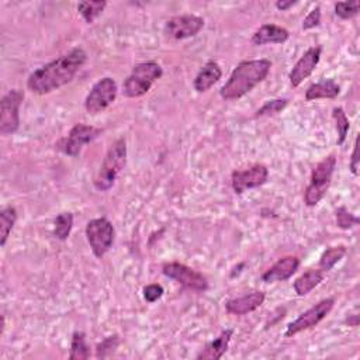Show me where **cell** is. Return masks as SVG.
Listing matches in <instances>:
<instances>
[{"instance_id": "1", "label": "cell", "mask_w": 360, "mask_h": 360, "mask_svg": "<svg viewBox=\"0 0 360 360\" xmlns=\"http://www.w3.org/2000/svg\"><path fill=\"white\" fill-rule=\"evenodd\" d=\"M86 59L88 55L82 48L72 49L34 70L27 81V88L36 95H48L74 81Z\"/></svg>"}, {"instance_id": "2", "label": "cell", "mask_w": 360, "mask_h": 360, "mask_svg": "<svg viewBox=\"0 0 360 360\" xmlns=\"http://www.w3.org/2000/svg\"><path fill=\"white\" fill-rule=\"evenodd\" d=\"M272 69L269 59H252L241 62L221 88L220 95L224 100H238L252 92L259 84H262Z\"/></svg>"}, {"instance_id": "3", "label": "cell", "mask_w": 360, "mask_h": 360, "mask_svg": "<svg viewBox=\"0 0 360 360\" xmlns=\"http://www.w3.org/2000/svg\"><path fill=\"white\" fill-rule=\"evenodd\" d=\"M162 74L164 70L157 62H142L135 65L128 78L124 81V96L135 99L147 95L151 91L152 85L158 79H161Z\"/></svg>"}, {"instance_id": "4", "label": "cell", "mask_w": 360, "mask_h": 360, "mask_svg": "<svg viewBox=\"0 0 360 360\" xmlns=\"http://www.w3.org/2000/svg\"><path fill=\"white\" fill-rule=\"evenodd\" d=\"M127 162V143L123 138L117 139L107 151L99 173L95 178V186L100 191H107L113 187L118 173Z\"/></svg>"}, {"instance_id": "5", "label": "cell", "mask_w": 360, "mask_h": 360, "mask_svg": "<svg viewBox=\"0 0 360 360\" xmlns=\"http://www.w3.org/2000/svg\"><path fill=\"white\" fill-rule=\"evenodd\" d=\"M335 168H336V158H335V155H329V157L324 158L313 169L311 182L304 191V203L308 207L317 205L325 197V194L331 186Z\"/></svg>"}, {"instance_id": "6", "label": "cell", "mask_w": 360, "mask_h": 360, "mask_svg": "<svg viewBox=\"0 0 360 360\" xmlns=\"http://www.w3.org/2000/svg\"><path fill=\"white\" fill-rule=\"evenodd\" d=\"M100 134H102V130L96 127L86 125V124H77L69 131L68 136L59 139L55 143V147L65 155L75 158L81 154L85 146H88V143L92 142L93 139H96Z\"/></svg>"}, {"instance_id": "7", "label": "cell", "mask_w": 360, "mask_h": 360, "mask_svg": "<svg viewBox=\"0 0 360 360\" xmlns=\"http://www.w3.org/2000/svg\"><path fill=\"white\" fill-rule=\"evenodd\" d=\"M86 238L96 258H103L114 242V227L107 219H95L86 226Z\"/></svg>"}, {"instance_id": "8", "label": "cell", "mask_w": 360, "mask_h": 360, "mask_svg": "<svg viewBox=\"0 0 360 360\" xmlns=\"http://www.w3.org/2000/svg\"><path fill=\"white\" fill-rule=\"evenodd\" d=\"M24 95L19 89L10 91L0 102V134H15L20 127V106Z\"/></svg>"}, {"instance_id": "9", "label": "cell", "mask_w": 360, "mask_h": 360, "mask_svg": "<svg viewBox=\"0 0 360 360\" xmlns=\"http://www.w3.org/2000/svg\"><path fill=\"white\" fill-rule=\"evenodd\" d=\"M117 84L111 78L100 79L89 92L85 100V109L89 114L96 116L103 113L109 106H111L117 97Z\"/></svg>"}, {"instance_id": "10", "label": "cell", "mask_w": 360, "mask_h": 360, "mask_svg": "<svg viewBox=\"0 0 360 360\" xmlns=\"http://www.w3.org/2000/svg\"><path fill=\"white\" fill-rule=\"evenodd\" d=\"M335 300L334 299H325L317 303L314 307L303 313L297 320L289 324L285 331V336H295L303 331H307L315 325H318L334 308Z\"/></svg>"}, {"instance_id": "11", "label": "cell", "mask_w": 360, "mask_h": 360, "mask_svg": "<svg viewBox=\"0 0 360 360\" xmlns=\"http://www.w3.org/2000/svg\"><path fill=\"white\" fill-rule=\"evenodd\" d=\"M162 273L169 277L176 280L178 283H180L182 285L187 287L190 290L194 292H205L208 289V281L207 279L198 273L197 270L182 265V263H166L162 267Z\"/></svg>"}, {"instance_id": "12", "label": "cell", "mask_w": 360, "mask_h": 360, "mask_svg": "<svg viewBox=\"0 0 360 360\" xmlns=\"http://www.w3.org/2000/svg\"><path fill=\"white\" fill-rule=\"evenodd\" d=\"M204 27V20L198 16H176L166 22L165 34L175 40H186L197 36Z\"/></svg>"}, {"instance_id": "13", "label": "cell", "mask_w": 360, "mask_h": 360, "mask_svg": "<svg viewBox=\"0 0 360 360\" xmlns=\"http://www.w3.org/2000/svg\"><path fill=\"white\" fill-rule=\"evenodd\" d=\"M269 169L265 165H253L246 171H235L231 176L233 189L237 194H242L249 189L260 187L267 182Z\"/></svg>"}, {"instance_id": "14", "label": "cell", "mask_w": 360, "mask_h": 360, "mask_svg": "<svg viewBox=\"0 0 360 360\" xmlns=\"http://www.w3.org/2000/svg\"><path fill=\"white\" fill-rule=\"evenodd\" d=\"M321 58V47H313L306 51V54L297 61L290 72V84L293 88L300 86L317 68Z\"/></svg>"}, {"instance_id": "15", "label": "cell", "mask_w": 360, "mask_h": 360, "mask_svg": "<svg viewBox=\"0 0 360 360\" xmlns=\"http://www.w3.org/2000/svg\"><path fill=\"white\" fill-rule=\"evenodd\" d=\"M300 267V259L296 256H284L279 259L272 267H269L263 274L262 280L265 283H277L289 280Z\"/></svg>"}, {"instance_id": "16", "label": "cell", "mask_w": 360, "mask_h": 360, "mask_svg": "<svg viewBox=\"0 0 360 360\" xmlns=\"http://www.w3.org/2000/svg\"><path fill=\"white\" fill-rule=\"evenodd\" d=\"M265 302V293L253 292L246 296L228 300L226 304V310L233 315H245L255 310H258Z\"/></svg>"}, {"instance_id": "17", "label": "cell", "mask_w": 360, "mask_h": 360, "mask_svg": "<svg viewBox=\"0 0 360 360\" xmlns=\"http://www.w3.org/2000/svg\"><path fill=\"white\" fill-rule=\"evenodd\" d=\"M223 77V70L220 68V65L214 61L207 62L197 74L193 86L194 91L198 93H204L207 91H210L215 84H217Z\"/></svg>"}, {"instance_id": "18", "label": "cell", "mask_w": 360, "mask_h": 360, "mask_svg": "<svg viewBox=\"0 0 360 360\" xmlns=\"http://www.w3.org/2000/svg\"><path fill=\"white\" fill-rule=\"evenodd\" d=\"M234 335V329H226L220 334L219 338L208 342L205 347L197 354L198 360H220L228 349L231 338Z\"/></svg>"}, {"instance_id": "19", "label": "cell", "mask_w": 360, "mask_h": 360, "mask_svg": "<svg viewBox=\"0 0 360 360\" xmlns=\"http://www.w3.org/2000/svg\"><path fill=\"white\" fill-rule=\"evenodd\" d=\"M289 37H290V33L285 29L276 24H265L252 36V42L255 45L283 44L289 40Z\"/></svg>"}, {"instance_id": "20", "label": "cell", "mask_w": 360, "mask_h": 360, "mask_svg": "<svg viewBox=\"0 0 360 360\" xmlns=\"http://www.w3.org/2000/svg\"><path fill=\"white\" fill-rule=\"evenodd\" d=\"M325 273L320 269H311L308 272H306L304 274H302L296 281H295V292L297 293L299 297H304L308 293H311L317 285L321 284V281L324 280Z\"/></svg>"}, {"instance_id": "21", "label": "cell", "mask_w": 360, "mask_h": 360, "mask_svg": "<svg viewBox=\"0 0 360 360\" xmlns=\"http://www.w3.org/2000/svg\"><path fill=\"white\" fill-rule=\"evenodd\" d=\"M339 93H341L339 85L332 79H327L311 85L306 92V99L308 102H313L317 99H335L339 96Z\"/></svg>"}, {"instance_id": "22", "label": "cell", "mask_w": 360, "mask_h": 360, "mask_svg": "<svg viewBox=\"0 0 360 360\" xmlns=\"http://www.w3.org/2000/svg\"><path fill=\"white\" fill-rule=\"evenodd\" d=\"M17 221V211L15 207H6L0 211V245L5 246Z\"/></svg>"}, {"instance_id": "23", "label": "cell", "mask_w": 360, "mask_h": 360, "mask_svg": "<svg viewBox=\"0 0 360 360\" xmlns=\"http://www.w3.org/2000/svg\"><path fill=\"white\" fill-rule=\"evenodd\" d=\"M91 357V347L86 342V335L84 332H75L70 342V360H86Z\"/></svg>"}, {"instance_id": "24", "label": "cell", "mask_w": 360, "mask_h": 360, "mask_svg": "<svg viewBox=\"0 0 360 360\" xmlns=\"http://www.w3.org/2000/svg\"><path fill=\"white\" fill-rule=\"evenodd\" d=\"M72 227H74V214L72 212H61L55 219L54 224V235L59 241H66L70 235Z\"/></svg>"}, {"instance_id": "25", "label": "cell", "mask_w": 360, "mask_h": 360, "mask_svg": "<svg viewBox=\"0 0 360 360\" xmlns=\"http://www.w3.org/2000/svg\"><path fill=\"white\" fill-rule=\"evenodd\" d=\"M107 2H81L78 5V12L81 13V16L85 19V22L88 24H92L106 9Z\"/></svg>"}, {"instance_id": "26", "label": "cell", "mask_w": 360, "mask_h": 360, "mask_svg": "<svg viewBox=\"0 0 360 360\" xmlns=\"http://www.w3.org/2000/svg\"><path fill=\"white\" fill-rule=\"evenodd\" d=\"M346 255V248L345 246H334L327 249L320 259V270H322L324 273L332 270V267Z\"/></svg>"}, {"instance_id": "27", "label": "cell", "mask_w": 360, "mask_h": 360, "mask_svg": "<svg viewBox=\"0 0 360 360\" xmlns=\"http://www.w3.org/2000/svg\"><path fill=\"white\" fill-rule=\"evenodd\" d=\"M332 117H334V120H335V127H336V131H338L336 143H338V146H342V143H343L345 139H346V136H347L349 128H350L347 116H346V113L343 111V109L335 107L334 111H332Z\"/></svg>"}, {"instance_id": "28", "label": "cell", "mask_w": 360, "mask_h": 360, "mask_svg": "<svg viewBox=\"0 0 360 360\" xmlns=\"http://www.w3.org/2000/svg\"><path fill=\"white\" fill-rule=\"evenodd\" d=\"M359 9L360 3L357 0H354V2H338L335 5V15L342 20H349L359 15Z\"/></svg>"}, {"instance_id": "29", "label": "cell", "mask_w": 360, "mask_h": 360, "mask_svg": "<svg viewBox=\"0 0 360 360\" xmlns=\"http://www.w3.org/2000/svg\"><path fill=\"white\" fill-rule=\"evenodd\" d=\"M120 345V339L117 335H113V336H107L106 339H103L97 347H96V357L97 359H106L109 356H111L116 349Z\"/></svg>"}, {"instance_id": "30", "label": "cell", "mask_w": 360, "mask_h": 360, "mask_svg": "<svg viewBox=\"0 0 360 360\" xmlns=\"http://www.w3.org/2000/svg\"><path fill=\"white\" fill-rule=\"evenodd\" d=\"M289 104V100L287 99H274V100H269L266 102L258 111H256V117H265V116H274L277 113H280L281 110L285 109V106Z\"/></svg>"}, {"instance_id": "31", "label": "cell", "mask_w": 360, "mask_h": 360, "mask_svg": "<svg viewBox=\"0 0 360 360\" xmlns=\"http://www.w3.org/2000/svg\"><path fill=\"white\" fill-rule=\"evenodd\" d=\"M336 224L342 230H350L356 224H359V219L354 217L352 212H349L346 207H339L336 210Z\"/></svg>"}, {"instance_id": "32", "label": "cell", "mask_w": 360, "mask_h": 360, "mask_svg": "<svg viewBox=\"0 0 360 360\" xmlns=\"http://www.w3.org/2000/svg\"><path fill=\"white\" fill-rule=\"evenodd\" d=\"M164 296V287L161 284H150L143 289V297L148 303H155Z\"/></svg>"}, {"instance_id": "33", "label": "cell", "mask_w": 360, "mask_h": 360, "mask_svg": "<svg viewBox=\"0 0 360 360\" xmlns=\"http://www.w3.org/2000/svg\"><path fill=\"white\" fill-rule=\"evenodd\" d=\"M321 23V9L317 6L314 10L308 13V16L303 22V30H311L318 27Z\"/></svg>"}, {"instance_id": "34", "label": "cell", "mask_w": 360, "mask_h": 360, "mask_svg": "<svg viewBox=\"0 0 360 360\" xmlns=\"http://www.w3.org/2000/svg\"><path fill=\"white\" fill-rule=\"evenodd\" d=\"M350 172L357 176L359 175V136L354 141V147L350 158Z\"/></svg>"}, {"instance_id": "35", "label": "cell", "mask_w": 360, "mask_h": 360, "mask_svg": "<svg viewBox=\"0 0 360 360\" xmlns=\"http://www.w3.org/2000/svg\"><path fill=\"white\" fill-rule=\"evenodd\" d=\"M296 5H297V2H293V0H289V2H284V0H281V2L276 3V8L281 12H285V10H289L290 8L296 6Z\"/></svg>"}]
</instances>
